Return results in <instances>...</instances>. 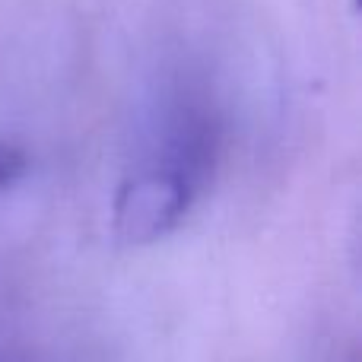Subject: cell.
Wrapping results in <instances>:
<instances>
[{
  "mask_svg": "<svg viewBox=\"0 0 362 362\" xmlns=\"http://www.w3.org/2000/svg\"><path fill=\"white\" fill-rule=\"evenodd\" d=\"M25 169H29V156L23 153V146L0 140V191L16 185L25 175Z\"/></svg>",
  "mask_w": 362,
  "mask_h": 362,
  "instance_id": "7a4b0ae2",
  "label": "cell"
},
{
  "mask_svg": "<svg viewBox=\"0 0 362 362\" xmlns=\"http://www.w3.org/2000/svg\"><path fill=\"white\" fill-rule=\"evenodd\" d=\"M200 191L204 181L169 159L124 178L112 204L115 238L131 248L159 242L185 223Z\"/></svg>",
  "mask_w": 362,
  "mask_h": 362,
  "instance_id": "6da1fadb",
  "label": "cell"
}]
</instances>
